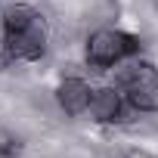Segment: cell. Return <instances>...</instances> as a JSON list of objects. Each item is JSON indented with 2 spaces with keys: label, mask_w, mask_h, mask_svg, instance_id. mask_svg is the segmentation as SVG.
I'll list each match as a JSON object with an SVG mask.
<instances>
[{
  "label": "cell",
  "mask_w": 158,
  "mask_h": 158,
  "mask_svg": "<svg viewBox=\"0 0 158 158\" xmlns=\"http://www.w3.org/2000/svg\"><path fill=\"white\" fill-rule=\"evenodd\" d=\"M3 47L13 59H22V62L40 59L44 50H47V22H44V16L28 3L6 6V13H3Z\"/></svg>",
  "instance_id": "1"
},
{
  "label": "cell",
  "mask_w": 158,
  "mask_h": 158,
  "mask_svg": "<svg viewBox=\"0 0 158 158\" xmlns=\"http://www.w3.org/2000/svg\"><path fill=\"white\" fill-rule=\"evenodd\" d=\"M136 53H139V37H133L127 31L102 28V31L87 37V62L96 68H112Z\"/></svg>",
  "instance_id": "2"
},
{
  "label": "cell",
  "mask_w": 158,
  "mask_h": 158,
  "mask_svg": "<svg viewBox=\"0 0 158 158\" xmlns=\"http://www.w3.org/2000/svg\"><path fill=\"white\" fill-rule=\"evenodd\" d=\"M121 90L139 112H158V68L152 62H130L121 68Z\"/></svg>",
  "instance_id": "3"
},
{
  "label": "cell",
  "mask_w": 158,
  "mask_h": 158,
  "mask_svg": "<svg viewBox=\"0 0 158 158\" xmlns=\"http://www.w3.org/2000/svg\"><path fill=\"white\" fill-rule=\"evenodd\" d=\"M87 112H90L93 121L112 124V121H121V115H124V99H121V93H118L115 87H99V90H93Z\"/></svg>",
  "instance_id": "4"
},
{
  "label": "cell",
  "mask_w": 158,
  "mask_h": 158,
  "mask_svg": "<svg viewBox=\"0 0 158 158\" xmlns=\"http://www.w3.org/2000/svg\"><path fill=\"white\" fill-rule=\"evenodd\" d=\"M90 96H93V90L87 87V81H81V77H65V81L59 84V90H56L59 109H62L65 115H81V112H87Z\"/></svg>",
  "instance_id": "5"
}]
</instances>
